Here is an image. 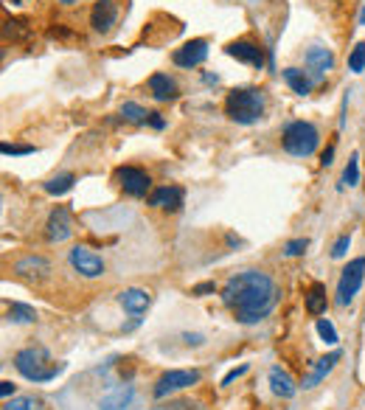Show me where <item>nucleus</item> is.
I'll list each match as a JSON object with an SVG mask.
<instances>
[{
    "mask_svg": "<svg viewBox=\"0 0 365 410\" xmlns=\"http://www.w3.org/2000/svg\"><path fill=\"white\" fill-rule=\"evenodd\" d=\"M331 157H334V149L328 146V149H326V152L320 154V163H323V166H331Z\"/></svg>",
    "mask_w": 365,
    "mask_h": 410,
    "instance_id": "obj_38",
    "label": "nucleus"
},
{
    "mask_svg": "<svg viewBox=\"0 0 365 410\" xmlns=\"http://www.w3.org/2000/svg\"><path fill=\"white\" fill-rule=\"evenodd\" d=\"M0 396H3V399L14 396V385H11V382H0Z\"/></svg>",
    "mask_w": 365,
    "mask_h": 410,
    "instance_id": "obj_36",
    "label": "nucleus"
},
{
    "mask_svg": "<svg viewBox=\"0 0 365 410\" xmlns=\"http://www.w3.org/2000/svg\"><path fill=\"white\" fill-rule=\"evenodd\" d=\"M211 292H216V284H213V281H202V284L191 286V295H197V298H202V295H211Z\"/></svg>",
    "mask_w": 365,
    "mask_h": 410,
    "instance_id": "obj_32",
    "label": "nucleus"
},
{
    "mask_svg": "<svg viewBox=\"0 0 365 410\" xmlns=\"http://www.w3.org/2000/svg\"><path fill=\"white\" fill-rule=\"evenodd\" d=\"M362 281H365V258L359 256V258H354V261H348L343 267L340 281H337V298H334V303L337 306H348L354 300V295L359 292Z\"/></svg>",
    "mask_w": 365,
    "mask_h": 410,
    "instance_id": "obj_5",
    "label": "nucleus"
},
{
    "mask_svg": "<svg viewBox=\"0 0 365 410\" xmlns=\"http://www.w3.org/2000/svg\"><path fill=\"white\" fill-rule=\"evenodd\" d=\"M115 17H118V8H115L112 0H95V6H93V11H90V25H93L98 34H107V31L112 28Z\"/></svg>",
    "mask_w": 365,
    "mask_h": 410,
    "instance_id": "obj_17",
    "label": "nucleus"
},
{
    "mask_svg": "<svg viewBox=\"0 0 365 410\" xmlns=\"http://www.w3.org/2000/svg\"><path fill=\"white\" fill-rule=\"evenodd\" d=\"M348 247H351V236H348V233H343V236L334 242V247H331V256H334V258H343V256L348 253Z\"/></svg>",
    "mask_w": 365,
    "mask_h": 410,
    "instance_id": "obj_31",
    "label": "nucleus"
},
{
    "mask_svg": "<svg viewBox=\"0 0 365 410\" xmlns=\"http://www.w3.org/2000/svg\"><path fill=\"white\" fill-rule=\"evenodd\" d=\"M14 272L22 278H45L51 272V264L42 256H22L20 261H14Z\"/></svg>",
    "mask_w": 365,
    "mask_h": 410,
    "instance_id": "obj_18",
    "label": "nucleus"
},
{
    "mask_svg": "<svg viewBox=\"0 0 365 410\" xmlns=\"http://www.w3.org/2000/svg\"><path fill=\"white\" fill-rule=\"evenodd\" d=\"M284 81L298 93V95H306L312 90V79L306 76V70H298V67H284Z\"/></svg>",
    "mask_w": 365,
    "mask_h": 410,
    "instance_id": "obj_21",
    "label": "nucleus"
},
{
    "mask_svg": "<svg viewBox=\"0 0 365 410\" xmlns=\"http://www.w3.org/2000/svg\"><path fill=\"white\" fill-rule=\"evenodd\" d=\"M303 65H306V76L312 81H323L326 73L334 67V53L328 48H320V45H312L306 53H303Z\"/></svg>",
    "mask_w": 365,
    "mask_h": 410,
    "instance_id": "obj_9",
    "label": "nucleus"
},
{
    "mask_svg": "<svg viewBox=\"0 0 365 410\" xmlns=\"http://www.w3.org/2000/svg\"><path fill=\"white\" fill-rule=\"evenodd\" d=\"M73 183H76V177H73V174H56V177H51V180L45 183V191H48V194H53V197H59V194L70 191V188H73Z\"/></svg>",
    "mask_w": 365,
    "mask_h": 410,
    "instance_id": "obj_25",
    "label": "nucleus"
},
{
    "mask_svg": "<svg viewBox=\"0 0 365 410\" xmlns=\"http://www.w3.org/2000/svg\"><path fill=\"white\" fill-rule=\"evenodd\" d=\"M14 368L31 382H51L65 371V362H53L42 345H28L14 354Z\"/></svg>",
    "mask_w": 365,
    "mask_h": 410,
    "instance_id": "obj_2",
    "label": "nucleus"
},
{
    "mask_svg": "<svg viewBox=\"0 0 365 410\" xmlns=\"http://www.w3.org/2000/svg\"><path fill=\"white\" fill-rule=\"evenodd\" d=\"M357 180H359V154H351V157H348V166H345V171H343L340 188H343V185H357Z\"/></svg>",
    "mask_w": 365,
    "mask_h": 410,
    "instance_id": "obj_27",
    "label": "nucleus"
},
{
    "mask_svg": "<svg viewBox=\"0 0 365 410\" xmlns=\"http://www.w3.org/2000/svg\"><path fill=\"white\" fill-rule=\"evenodd\" d=\"M359 22H362V25H365V8H362V17H359Z\"/></svg>",
    "mask_w": 365,
    "mask_h": 410,
    "instance_id": "obj_39",
    "label": "nucleus"
},
{
    "mask_svg": "<svg viewBox=\"0 0 365 410\" xmlns=\"http://www.w3.org/2000/svg\"><path fill=\"white\" fill-rule=\"evenodd\" d=\"M348 70L351 73H362L365 70V42H357L351 56H348Z\"/></svg>",
    "mask_w": 365,
    "mask_h": 410,
    "instance_id": "obj_28",
    "label": "nucleus"
},
{
    "mask_svg": "<svg viewBox=\"0 0 365 410\" xmlns=\"http://www.w3.org/2000/svg\"><path fill=\"white\" fill-rule=\"evenodd\" d=\"M222 303L236 315L239 323L250 326L264 320L278 303L275 281L261 270H244L227 278L222 286Z\"/></svg>",
    "mask_w": 365,
    "mask_h": 410,
    "instance_id": "obj_1",
    "label": "nucleus"
},
{
    "mask_svg": "<svg viewBox=\"0 0 365 410\" xmlns=\"http://www.w3.org/2000/svg\"><path fill=\"white\" fill-rule=\"evenodd\" d=\"M314 329H317V334H320V340H323V343H328V345H334V343H337V331H334V326H331V320H328V317H317Z\"/></svg>",
    "mask_w": 365,
    "mask_h": 410,
    "instance_id": "obj_29",
    "label": "nucleus"
},
{
    "mask_svg": "<svg viewBox=\"0 0 365 410\" xmlns=\"http://www.w3.org/2000/svg\"><path fill=\"white\" fill-rule=\"evenodd\" d=\"M225 53L233 56V59H239V62L255 65V67L264 65V51H261L258 42H253V39H236V42H230V45L225 48Z\"/></svg>",
    "mask_w": 365,
    "mask_h": 410,
    "instance_id": "obj_13",
    "label": "nucleus"
},
{
    "mask_svg": "<svg viewBox=\"0 0 365 410\" xmlns=\"http://www.w3.org/2000/svg\"><path fill=\"white\" fill-rule=\"evenodd\" d=\"M118 303H121L124 312H129V315L138 317V315H143V312L149 309L152 295H149L146 289H140V286H126V289L118 292Z\"/></svg>",
    "mask_w": 365,
    "mask_h": 410,
    "instance_id": "obj_14",
    "label": "nucleus"
},
{
    "mask_svg": "<svg viewBox=\"0 0 365 410\" xmlns=\"http://www.w3.org/2000/svg\"><path fill=\"white\" fill-rule=\"evenodd\" d=\"M270 390H272L275 396H281V399H292L295 390H298V385L292 382V376H289L281 365H272V368H270Z\"/></svg>",
    "mask_w": 365,
    "mask_h": 410,
    "instance_id": "obj_19",
    "label": "nucleus"
},
{
    "mask_svg": "<svg viewBox=\"0 0 365 410\" xmlns=\"http://www.w3.org/2000/svg\"><path fill=\"white\" fill-rule=\"evenodd\" d=\"M281 143H284V149H286L289 154H295V157H309V154L317 149V143H320V132H317V126L309 124V121H289V124L284 126Z\"/></svg>",
    "mask_w": 365,
    "mask_h": 410,
    "instance_id": "obj_4",
    "label": "nucleus"
},
{
    "mask_svg": "<svg viewBox=\"0 0 365 410\" xmlns=\"http://www.w3.org/2000/svg\"><path fill=\"white\" fill-rule=\"evenodd\" d=\"M182 340H185V345H202L205 343L202 334H182Z\"/></svg>",
    "mask_w": 365,
    "mask_h": 410,
    "instance_id": "obj_35",
    "label": "nucleus"
},
{
    "mask_svg": "<svg viewBox=\"0 0 365 410\" xmlns=\"http://www.w3.org/2000/svg\"><path fill=\"white\" fill-rule=\"evenodd\" d=\"M225 115L236 124H255L264 115V93L255 87H239L225 98Z\"/></svg>",
    "mask_w": 365,
    "mask_h": 410,
    "instance_id": "obj_3",
    "label": "nucleus"
},
{
    "mask_svg": "<svg viewBox=\"0 0 365 410\" xmlns=\"http://www.w3.org/2000/svg\"><path fill=\"white\" fill-rule=\"evenodd\" d=\"M146 202H149L152 208L177 211V208L182 205V188H180V185H160V188H154V191L146 197Z\"/></svg>",
    "mask_w": 365,
    "mask_h": 410,
    "instance_id": "obj_15",
    "label": "nucleus"
},
{
    "mask_svg": "<svg viewBox=\"0 0 365 410\" xmlns=\"http://www.w3.org/2000/svg\"><path fill=\"white\" fill-rule=\"evenodd\" d=\"M306 247H309V239H289V242L284 244V253H286V256H303Z\"/></svg>",
    "mask_w": 365,
    "mask_h": 410,
    "instance_id": "obj_30",
    "label": "nucleus"
},
{
    "mask_svg": "<svg viewBox=\"0 0 365 410\" xmlns=\"http://www.w3.org/2000/svg\"><path fill=\"white\" fill-rule=\"evenodd\" d=\"M0 152H3V154H31L34 146H11V143H3Z\"/></svg>",
    "mask_w": 365,
    "mask_h": 410,
    "instance_id": "obj_33",
    "label": "nucleus"
},
{
    "mask_svg": "<svg viewBox=\"0 0 365 410\" xmlns=\"http://www.w3.org/2000/svg\"><path fill=\"white\" fill-rule=\"evenodd\" d=\"M149 90H152V95L157 101H168V98L177 95V84H174V79L168 73H152L149 76Z\"/></svg>",
    "mask_w": 365,
    "mask_h": 410,
    "instance_id": "obj_20",
    "label": "nucleus"
},
{
    "mask_svg": "<svg viewBox=\"0 0 365 410\" xmlns=\"http://www.w3.org/2000/svg\"><path fill=\"white\" fill-rule=\"evenodd\" d=\"M149 124H152L154 129H163V118H160L157 112H149Z\"/></svg>",
    "mask_w": 365,
    "mask_h": 410,
    "instance_id": "obj_37",
    "label": "nucleus"
},
{
    "mask_svg": "<svg viewBox=\"0 0 365 410\" xmlns=\"http://www.w3.org/2000/svg\"><path fill=\"white\" fill-rule=\"evenodd\" d=\"M205 56H208V42L205 39H188L182 48H177L171 53V62L177 67H197V65L205 62Z\"/></svg>",
    "mask_w": 365,
    "mask_h": 410,
    "instance_id": "obj_11",
    "label": "nucleus"
},
{
    "mask_svg": "<svg viewBox=\"0 0 365 410\" xmlns=\"http://www.w3.org/2000/svg\"><path fill=\"white\" fill-rule=\"evenodd\" d=\"M115 180H118V185L129 194V197H146V194H152L149 188H152V177L143 171V168H138V166H121L118 171H115Z\"/></svg>",
    "mask_w": 365,
    "mask_h": 410,
    "instance_id": "obj_8",
    "label": "nucleus"
},
{
    "mask_svg": "<svg viewBox=\"0 0 365 410\" xmlns=\"http://www.w3.org/2000/svg\"><path fill=\"white\" fill-rule=\"evenodd\" d=\"M247 371H250V365H247V362H241L239 368H233V371H227V373H225V379H222V385H230L233 379H239V376H241V373H247Z\"/></svg>",
    "mask_w": 365,
    "mask_h": 410,
    "instance_id": "obj_34",
    "label": "nucleus"
},
{
    "mask_svg": "<svg viewBox=\"0 0 365 410\" xmlns=\"http://www.w3.org/2000/svg\"><path fill=\"white\" fill-rule=\"evenodd\" d=\"M121 115H124L126 121H132V124H146V121H149V112H146L140 104H135V101H124Z\"/></svg>",
    "mask_w": 365,
    "mask_h": 410,
    "instance_id": "obj_26",
    "label": "nucleus"
},
{
    "mask_svg": "<svg viewBox=\"0 0 365 410\" xmlns=\"http://www.w3.org/2000/svg\"><path fill=\"white\" fill-rule=\"evenodd\" d=\"M3 410H45V404L36 396H14V399H6Z\"/></svg>",
    "mask_w": 365,
    "mask_h": 410,
    "instance_id": "obj_23",
    "label": "nucleus"
},
{
    "mask_svg": "<svg viewBox=\"0 0 365 410\" xmlns=\"http://www.w3.org/2000/svg\"><path fill=\"white\" fill-rule=\"evenodd\" d=\"M199 379H202V373H199L197 368H174V371H166V373L154 382L152 393H154V399H166V396H171V393H177V390H185V388L197 385Z\"/></svg>",
    "mask_w": 365,
    "mask_h": 410,
    "instance_id": "obj_6",
    "label": "nucleus"
},
{
    "mask_svg": "<svg viewBox=\"0 0 365 410\" xmlns=\"http://www.w3.org/2000/svg\"><path fill=\"white\" fill-rule=\"evenodd\" d=\"M326 289L323 284H312V289L306 292V312L309 315H323L326 312Z\"/></svg>",
    "mask_w": 365,
    "mask_h": 410,
    "instance_id": "obj_22",
    "label": "nucleus"
},
{
    "mask_svg": "<svg viewBox=\"0 0 365 410\" xmlns=\"http://www.w3.org/2000/svg\"><path fill=\"white\" fill-rule=\"evenodd\" d=\"M340 351H331V354H326V357H320V359H314L312 362V368H309V373L303 376V382H300V388L303 390H312V388H317L331 371H334V365L340 362Z\"/></svg>",
    "mask_w": 365,
    "mask_h": 410,
    "instance_id": "obj_12",
    "label": "nucleus"
},
{
    "mask_svg": "<svg viewBox=\"0 0 365 410\" xmlns=\"http://www.w3.org/2000/svg\"><path fill=\"white\" fill-rule=\"evenodd\" d=\"M6 315H8L11 323H34V320H36V312H34V306H28V303H11Z\"/></svg>",
    "mask_w": 365,
    "mask_h": 410,
    "instance_id": "obj_24",
    "label": "nucleus"
},
{
    "mask_svg": "<svg viewBox=\"0 0 365 410\" xmlns=\"http://www.w3.org/2000/svg\"><path fill=\"white\" fill-rule=\"evenodd\" d=\"M67 261H70V267H73L79 275H84V278H98V275H104V258H101L98 253H93L90 247H81V244L70 247Z\"/></svg>",
    "mask_w": 365,
    "mask_h": 410,
    "instance_id": "obj_7",
    "label": "nucleus"
},
{
    "mask_svg": "<svg viewBox=\"0 0 365 410\" xmlns=\"http://www.w3.org/2000/svg\"><path fill=\"white\" fill-rule=\"evenodd\" d=\"M62 3H73V0H62Z\"/></svg>",
    "mask_w": 365,
    "mask_h": 410,
    "instance_id": "obj_40",
    "label": "nucleus"
},
{
    "mask_svg": "<svg viewBox=\"0 0 365 410\" xmlns=\"http://www.w3.org/2000/svg\"><path fill=\"white\" fill-rule=\"evenodd\" d=\"M135 399L132 385H115L98 399V410H126Z\"/></svg>",
    "mask_w": 365,
    "mask_h": 410,
    "instance_id": "obj_16",
    "label": "nucleus"
},
{
    "mask_svg": "<svg viewBox=\"0 0 365 410\" xmlns=\"http://www.w3.org/2000/svg\"><path fill=\"white\" fill-rule=\"evenodd\" d=\"M70 233H73V219H70V211H67L65 205H56V208L48 213V222H45V236H48V242H65Z\"/></svg>",
    "mask_w": 365,
    "mask_h": 410,
    "instance_id": "obj_10",
    "label": "nucleus"
}]
</instances>
